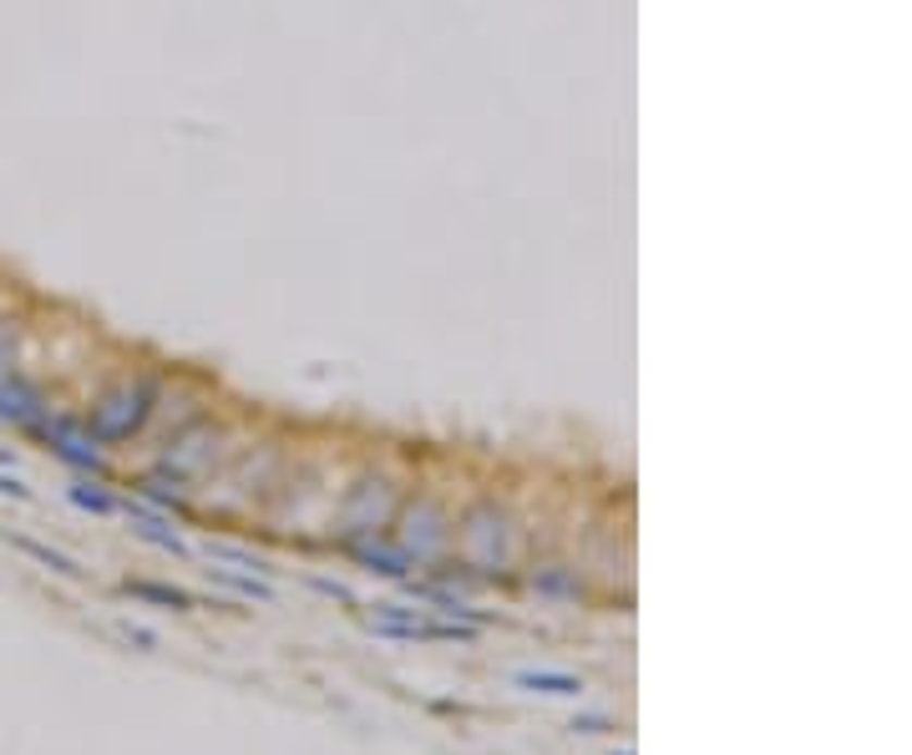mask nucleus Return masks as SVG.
Returning a JSON list of instances; mask_svg holds the SVG:
<instances>
[{
	"instance_id": "obj_3",
	"label": "nucleus",
	"mask_w": 912,
	"mask_h": 755,
	"mask_svg": "<svg viewBox=\"0 0 912 755\" xmlns=\"http://www.w3.org/2000/svg\"><path fill=\"white\" fill-rule=\"evenodd\" d=\"M137 598H148V604H162V608H193V593L173 589V583H127Z\"/></svg>"
},
{
	"instance_id": "obj_5",
	"label": "nucleus",
	"mask_w": 912,
	"mask_h": 755,
	"mask_svg": "<svg viewBox=\"0 0 912 755\" xmlns=\"http://www.w3.org/2000/svg\"><path fill=\"white\" fill-rule=\"evenodd\" d=\"M574 730H578V735H604V730H608V720H604V715H578V720H574Z\"/></svg>"
},
{
	"instance_id": "obj_8",
	"label": "nucleus",
	"mask_w": 912,
	"mask_h": 755,
	"mask_svg": "<svg viewBox=\"0 0 912 755\" xmlns=\"http://www.w3.org/2000/svg\"><path fill=\"white\" fill-rule=\"evenodd\" d=\"M614 755H633V751H614Z\"/></svg>"
},
{
	"instance_id": "obj_7",
	"label": "nucleus",
	"mask_w": 912,
	"mask_h": 755,
	"mask_svg": "<svg viewBox=\"0 0 912 755\" xmlns=\"http://www.w3.org/2000/svg\"><path fill=\"white\" fill-rule=\"evenodd\" d=\"M127 639H133V644H143V649H152V644H158V639H152L148 629H127Z\"/></svg>"
},
{
	"instance_id": "obj_6",
	"label": "nucleus",
	"mask_w": 912,
	"mask_h": 755,
	"mask_svg": "<svg viewBox=\"0 0 912 755\" xmlns=\"http://www.w3.org/2000/svg\"><path fill=\"white\" fill-rule=\"evenodd\" d=\"M76 503H82V507H97V512H107V497H97V492H76Z\"/></svg>"
},
{
	"instance_id": "obj_1",
	"label": "nucleus",
	"mask_w": 912,
	"mask_h": 755,
	"mask_svg": "<svg viewBox=\"0 0 912 755\" xmlns=\"http://www.w3.org/2000/svg\"><path fill=\"white\" fill-rule=\"evenodd\" d=\"M517 690L553 695V700H578L583 695V680H578V674H563V669H522V674H517Z\"/></svg>"
},
{
	"instance_id": "obj_4",
	"label": "nucleus",
	"mask_w": 912,
	"mask_h": 755,
	"mask_svg": "<svg viewBox=\"0 0 912 755\" xmlns=\"http://www.w3.org/2000/svg\"><path fill=\"white\" fill-rule=\"evenodd\" d=\"M21 548L30 553V558H41L51 573H66V578H82V568L72 564V558H61V553H51V548H41V543H30V537H21Z\"/></svg>"
},
{
	"instance_id": "obj_2",
	"label": "nucleus",
	"mask_w": 912,
	"mask_h": 755,
	"mask_svg": "<svg viewBox=\"0 0 912 755\" xmlns=\"http://www.w3.org/2000/svg\"><path fill=\"white\" fill-rule=\"evenodd\" d=\"M41 416V396H36V385L26 381H0V421H21V426H30Z\"/></svg>"
}]
</instances>
